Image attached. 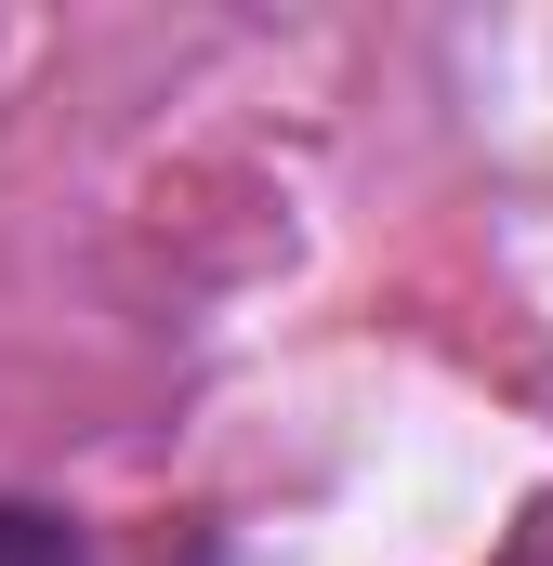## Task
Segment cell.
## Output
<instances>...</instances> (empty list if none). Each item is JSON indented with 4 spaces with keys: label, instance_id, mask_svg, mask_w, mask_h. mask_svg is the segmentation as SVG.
Masks as SVG:
<instances>
[{
    "label": "cell",
    "instance_id": "obj_1",
    "mask_svg": "<svg viewBox=\"0 0 553 566\" xmlns=\"http://www.w3.org/2000/svg\"><path fill=\"white\" fill-rule=\"evenodd\" d=\"M0 566H93V541L53 501H0Z\"/></svg>",
    "mask_w": 553,
    "mask_h": 566
}]
</instances>
